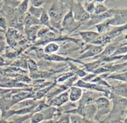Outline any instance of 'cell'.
I'll use <instances>...</instances> for the list:
<instances>
[{
    "instance_id": "cell-1",
    "label": "cell",
    "mask_w": 127,
    "mask_h": 123,
    "mask_svg": "<svg viewBox=\"0 0 127 123\" xmlns=\"http://www.w3.org/2000/svg\"><path fill=\"white\" fill-rule=\"evenodd\" d=\"M66 7L65 1H53L48 7V12H47L51 21L56 22H61V20L64 17Z\"/></svg>"
},
{
    "instance_id": "cell-2",
    "label": "cell",
    "mask_w": 127,
    "mask_h": 123,
    "mask_svg": "<svg viewBox=\"0 0 127 123\" xmlns=\"http://www.w3.org/2000/svg\"><path fill=\"white\" fill-rule=\"evenodd\" d=\"M94 103L97 108L94 120L97 122L103 115L110 113L111 111V103L109 98L106 97H100L97 98L95 99Z\"/></svg>"
},
{
    "instance_id": "cell-3",
    "label": "cell",
    "mask_w": 127,
    "mask_h": 123,
    "mask_svg": "<svg viewBox=\"0 0 127 123\" xmlns=\"http://www.w3.org/2000/svg\"><path fill=\"white\" fill-rule=\"evenodd\" d=\"M72 12H73V17L74 21H77L81 24H84L90 19L91 15H89L86 11L84 10V7L82 6L81 3L79 1L75 2L73 1L71 7Z\"/></svg>"
},
{
    "instance_id": "cell-4",
    "label": "cell",
    "mask_w": 127,
    "mask_h": 123,
    "mask_svg": "<svg viewBox=\"0 0 127 123\" xmlns=\"http://www.w3.org/2000/svg\"><path fill=\"white\" fill-rule=\"evenodd\" d=\"M109 26L120 27L127 25V9H116L112 17L106 20Z\"/></svg>"
},
{
    "instance_id": "cell-5",
    "label": "cell",
    "mask_w": 127,
    "mask_h": 123,
    "mask_svg": "<svg viewBox=\"0 0 127 123\" xmlns=\"http://www.w3.org/2000/svg\"><path fill=\"white\" fill-rule=\"evenodd\" d=\"M81 25V24L78 22H76L74 21L71 9H70L68 12L64 15L63 18L62 19V21H61V25L63 30H66L69 32H73Z\"/></svg>"
},
{
    "instance_id": "cell-6",
    "label": "cell",
    "mask_w": 127,
    "mask_h": 123,
    "mask_svg": "<svg viewBox=\"0 0 127 123\" xmlns=\"http://www.w3.org/2000/svg\"><path fill=\"white\" fill-rule=\"evenodd\" d=\"M5 37L7 45L11 48L17 46V41L21 42L22 40V35L18 30L14 28H8L5 32Z\"/></svg>"
},
{
    "instance_id": "cell-7",
    "label": "cell",
    "mask_w": 127,
    "mask_h": 123,
    "mask_svg": "<svg viewBox=\"0 0 127 123\" xmlns=\"http://www.w3.org/2000/svg\"><path fill=\"white\" fill-rule=\"evenodd\" d=\"M115 11H116V9H109L107 11H106L104 13L101 14L91 15L90 19L84 24H86L89 27L99 24L112 17L115 14Z\"/></svg>"
},
{
    "instance_id": "cell-8",
    "label": "cell",
    "mask_w": 127,
    "mask_h": 123,
    "mask_svg": "<svg viewBox=\"0 0 127 123\" xmlns=\"http://www.w3.org/2000/svg\"><path fill=\"white\" fill-rule=\"evenodd\" d=\"M74 86L78 87L79 88H84L87 89L89 90H96L98 92H102L106 95V97H109L110 94V91L108 89H106L105 87L99 85L97 84H93V83L87 82L84 81L83 80H79L77 81L75 84H74Z\"/></svg>"
},
{
    "instance_id": "cell-9",
    "label": "cell",
    "mask_w": 127,
    "mask_h": 123,
    "mask_svg": "<svg viewBox=\"0 0 127 123\" xmlns=\"http://www.w3.org/2000/svg\"><path fill=\"white\" fill-rule=\"evenodd\" d=\"M69 100V90H66L64 92L52 98L48 99L46 101L50 106L61 107L62 105L67 103Z\"/></svg>"
},
{
    "instance_id": "cell-10",
    "label": "cell",
    "mask_w": 127,
    "mask_h": 123,
    "mask_svg": "<svg viewBox=\"0 0 127 123\" xmlns=\"http://www.w3.org/2000/svg\"><path fill=\"white\" fill-rule=\"evenodd\" d=\"M103 51V47L100 46L94 45L89 44L86 48L83 49L81 53V55L78 58L79 59H85L92 56H95L100 54Z\"/></svg>"
},
{
    "instance_id": "cell-11",
    "label": "cell",
    "mask_w": 127,
    "mask_h": 123,
    "mask_svg": "<svg viewBox=\"0 0 127 123\" xmlns=\"http://www.w3.org/2000/svg\"><path fill=\"white\" fill-rule=\"evenodd\" d=\"M78 34L81 37L82 40L85 43L91 45H92V43L99 36L97 32L94 31H79Z\"/></svg>"
},
{
    "instance_id": "cell-12",
    "label": "cell",
    "mask_w": 127,
    "mask_h": 123,
    "mask_svg": "<svg viewBox=\"0 0 127 123\" xmlns=\"http://www.w3.org/2000/svg\"><path fill=\"white\" fill-rule=\"evenodd\" d=\"M83 91L81 88L71 86L69 89V100L72 103L79 101L83 95Z\"/></svg>"
},
{
    "instance_id": "cell-13",
    "label": "cell",
    "mask_w": 127,
    "mask_h": 123,
    "mask_svg": "<svg viewBox=\"0 0 127 123\" xmlns=\"http://www.w3.org/2000/svg\"><path fill=\"white\" fill-rule=\"evenodd\" d=\"M40 25L39 19L35 18L33 16L27 12L24 15V30L30 28L32 26Z\"/></svg>"
},
{
    "instance_id": "cell-14",
    "label": "cell",
    "mask_w": 127,
    "mask_h": 123,
    "mask_svg": "<svg viewBox=\"0 0 127 123\" xmlns=\"http://www.w3.org/2000/svg\"><path fill=\"white\" fill-rule=\"evenodd\" d=\"M40 28V25H35L27 28V29L24 30L27 40L30 41V42H33L35 40L36 38H37V32Z\"/></svg>"
},
{
    "instance_id": "cell-15",
    "label": "cell",
    "mask_w": 127,
    "mask_h": 123,
    "mask_svg": "<svg viewBox=\"0 0 127 123\" xmlns=\"http://www.w3.org/2000/svg\"><path fill=\"white\" fill-rule=\"evenodd\" d=\"M111 92L117 96L123 98H126L127 96V83H124L122 85L117 86H111Z\"/></svg>"
},
{
    "instance_id": "cell-16",
    "label": "cell",
    "mask_w": 127,
    "mask_h": 123,
    "mask_svg": "<svg viewBox=\"0 0 127 123\" xmlns=\"http://www.w3.org/2000/svg\"><path fill=\"white\" fill-rule=\"evenodd\" d=\"M111 38L107 34L99 35V37L95 40V41L92 43V45L100 46V47H103L104 45H106L111 43Z\"/></svg>"
},
{
    "instance_id": "cell-17",
    "label": "cell",
    "mask_w": 127,
    "mask_h": 123,
    "mask_svg": "<svg viewBox=\"0 0 127 123\" xmlns=\"http://www.w3.org/2000/svg\"><path fill=\"white\" fill-rule=\"evenodd\" d=\"M127 30V25L123 26H120V27H115L112 30H109L107 33H106L111 40H114L115 38L119 37L124 30Z\"/></svg>"
},
{
    "instance_id": "cell-18",
    "label": "cell",
    "mask_w": 127,
    "mask_h": 123,
    "mask_svg": "<svg viewBox=\"0 0 127 123\" xmlns=\"http://www.w3.org/2000/svg\"><path fill=\"white\" fill-rule=\"evenodd\" d=\"M29 1H22L18 6L15 9V13L19 16H24L28 10Z\"/></svg>"
},
{
    "instance_id": "cell-19",
    "label": "cell",
    "mask_w": 127,
    "mask_h": 123,
    "mask_svg": "<svg viewBox=\"0 0 127 123\" xmlns=\"http://www.w3.org/2000/svg\"><path fill=\"white\" fill-rule=\"evenodd\" d=\"M45 11L44 8L42 7H35L33 6H31L28 9V13L31 14V16H33L35 18L39 19L40 17L42 16V13Z\"/></svg>"
},
{
    "instance_id": "cell-20",
    "label": "cell",
    "mask_w": 127,
    "mask_h": 123,
    "mask_svg": "<svg viewBox=\"0 0 127 123\" xmlns=\"http://www.w3.org/2000/svg\"><path fill=\"white\" fill-rule=\"evenodd\" d=\"M60 46L55 43H48L46 45L44 49H43V52L47 55L53 54L55 52H57L59 49Z\"/></svg>"
},
{
    "instance_id": "cell-21",
    "label": "cell",
    "mask_w": 127,
    "mask_h": 123,
    "mask_svg": "<svg viewBox=\"0 0 127 123\" xmlns=\"http://www.w3.org/2000/svg\"><path fill=\"white\" fill-rule=\"evenodd\" d=\"M95 28L97 30V33L99 35L106 34L109 30H110V27L107 24L106 21H104L103 22L97 24L95 25Z\"/></svg>"
},
{
    "instance_id": "cell-22",
    "label": "cell",
    "mask_w": 127,
    "mask_h": 123,
    "mask_svg": "<svg viewBox=\"0 0 127 123\" xmlns=\"http://www.w3.org/2000/svg\"><path fill=\"white\" fill-rule=\"evenodd\" d=\"M27 70H29L31 74H33L38 71V64L33 59L29 58L27 60Z\"/></svg>"
},
{
    "instance_id": "cell-23",
    "label": "cell",
    "mask_w": 127,
    "mask_h": 123,
    "mask_svg": "<svg viewBox=\"0 0 127 123\" xmlns=\"http://www.w3.org/2000/svg\"><path fill=\"white\" fill-rule=\"evenodd\" d=\"M39 21L40 23V25H43L45 27H48L50 30H52V27H51L50 25V17L48 16V14H47V11H43L42 16L40 17Z\"/></svg>"
},
{
    "instance_id": "cell-24",
    "label": "cell",
    "mask_w": 127,
    "mask_h": 123,
    "mask_svg": "<svg viewBox=\"0 0 127 123\" xmlns=\"http://www.w3.org/2000/svg\"><path fill=\"white\" fill-rule=\"evenodd\" d=\"M95 1H85L84 5L83 6L84 10L89 14V15L94 14V9H95Z\"/></svg>"
},
{
    "instance_id": "cell-25",
    "label": "cell",
    "mask_w": 127,
    "mask_h": 123,
    "mask_svg": "<svg viewBox=\"0 0 127 123\" xmlns=\"http://www.w3.org/2000/svg\"><path fill=\"white\" fill-rule=\"evenodd\" d=\"M97 4L95 5V9H94V14L99 15L101 14L104 13L106 11H107L108 8L101 2L99 1H97Z\"/></svg>"
},
{
    "instance_id": "cell-26",
    "label": "cell",
    "mask_w": 127,
    "mask_h": 123,
    "mask_svg": "<svg viewBox=\"0 0 127 123\" xmlns=\"http://www.w3.org/2000/svg\"><path fill=\"white\" fill-rule=\"evenodd\" d=\"M31 123H41L44 121V118L41 112L35 113L31 115L30 116Z\"/></svg>"
},
{
    "instance_id": "cell-27",
    "label": "cell",
    "mask_w": 127,
    "mask_h": 123,
    "mask_svg": "<svg viewBox=\"0 0 127 123\" xmlns=\"http://www.w3.org/2000/svg\"><path fill=\"white\" fill-rule=\"evenodd\" d=\"M108 79H114V80H120L122 82H124L125 83L127 82V71L124 73H120L117 74H112L111 75H109L107 77Z\"/></svg>"
},
{
    "instance_id": "cell-28",
    "label": "cell",
    "mask_w": 127,
    "mask_h": 123,
    "mask_svg": "<svg viewBox=\"0 0 127 123\" xmlns=\"http://www.w3.org/2000/svg\"><path fill=\"white\" fill-rule=\"evenodd\" d=\"M30 116H31V115H24V116H22L21 117L16 119V120H14L13 121H8L7 120H2L1 118L0 119V123H22L25 121H26L27 119L30 118Z\"/></svg>"
},
{
    "instance_id": "cell-29",
    "label": "cell",
    "mask_w": 127,
    "mask_h": 123,
    "mask_svg": "<svg viewBox=\"0 0 127 123\" xmlns=\"http://www.w3.org/2000/svg\"><path fill=\"white\" fill-rule=\"evenodd\" d=\"M11 66L16 67V68H21L22 69H27V61L25 59H19V60L14 61V63H12L11 64Z\"/></svg>"
},
{
    "instance_id": "cell-30",
    "label": "cell",
    "mask_w": 127,
    "mask_h": 123,
    "mask_svg": "<svg viewBox=\"0 0 127 123\" xmlns=\"http://www.w3.org/2000/svg\"><path fill=\"white\" fill-rule=\"evenodd\" d=\"M56 123H71L70 115L63 114L56 120Z\"/></svg>"
},
{
    "instance_id": "cell-31",
    "label": "cell",
    "mask_w": 127,
    "mask_h": 123,
    "mask_svg": "<svg viewBox=\"0 0 127 123\" xmlns=\"http://www.w3.org/2000/svg\"><path fill=\"white\" fill-rule=\"evenodd\" d=\"M50 31V30L47 27H43L42 28H40V29L38 30V32H37V38H43L44 36H45L48 32Z\"/></svg>"
},
{
    "instance_id": "cell-32",
    "label": "cell",
    "mask_w": 127,
    "mask_h": 123,
    "mask_svg": "<svg viewBox=\"0 0 127 123\" xmlns=\"http://www.w3.org/2000/svg\"><path fill=\"white\" fill-rule=\"evenodd\" d=\"M8 27L7 21L6 19L2 15H0V28H2L4 30L6 31Z\"/></svg>"
},
{
    "instance_id": "cell-33",
    "label": "cell",
    "mask_w": 127,
    "mask_h": 123,
    "mask_svg": "<svg viewBox=\"0 0 127 123\" xmlns=\"http://www.w3.org/2000/svg\"><path fill=\"white\" fill-rule=\"evenodd\" d=\"M31 3V6L35 7H42V5L44 4L46 2V1H42V0H33V1H30Z\"/></svg>"
},
{
    "instance_id": "cell-34",
    "label": "cell",
    "mask_w": 127,
    "mask_h": 123,
    "mask_svg": "<svg viewBox=\"0 0 127 123\" xmlns=\"http://www.w3.org/2000/svg\"><path fill=\"white\" fill-rule=\"evenodd\" d=\"M5 48H6V46H5V43L3 40V38L0 37V53L4 51Z\"/></svg>"
},
{
    "instance_id": "cell-35",
    "label": "cell",
    "mask_w": 127,
    "mask_h": 123,
    "mask_svg": "<svg viewBox=\"0 0 127 123\" xmlns=\"http://www.w3.org/2000/svg\"><path fill=\"white\" fill-rule=\"evenodd\" d=\"M81 123H98L97 121H94V120H89V119L84 118H82L81 120Z\"/></svg>"
},
{
    "instance_id": "cell-36",
    "label": "cell",
    "mask_w": 127,
    "mask_h": 123,
    "mask_svg": "<svg viewBox=\"0 0 127 123\" xmlns=\"http://www.w3.org/2000/svg\"><path fill=\"white\" fill-rule=\"evenodd\" d=\"M42 123H56V120H48V121H45V122H43Z\"/></svg>"
},
{
    "instance_id": "cell-37",
    "label": "cell",
    "mask_w": 127,
    "mask_h": 123,
    "mask_svg": "<svg viewBox=\"0 0 127 123\" xmlns=\"http://www.w3.org/2000/svg\"><path fill=\"white\" fill-rule=\"evenodd\" d=\"M2 6H3V1H0V11H1V9H2Z\"/></svg>"
},
{
    "instance_id": "cell-38",
    "label": "cell",
    "mask_w": 127,
    "mask_h": 123,
    "mask_svg": "<svg viewBox=\"0 0 127 123\" xmlns=\"http://www.w3.org/2000/svg\"><path fill=\"white\" fill-rule=\"evenodd\" d=\"M124 123H127V118L125 119V121H124Z\"/></svg>"
},
{
    "instance_id": "cell-39",
    "label": "cell",
    "mask_w": 127,
    "mask_h": 123,
    "mask_svg": "<svg viewBox=\"0 0 127 123\" xmlns=\"http://www.w3.org/2000/svg\"><path fill=\"white\" fill-rule=\"evenodd\" d=\"M0 113H1V111H0Z\"/></svg>"
}]
</instances>
